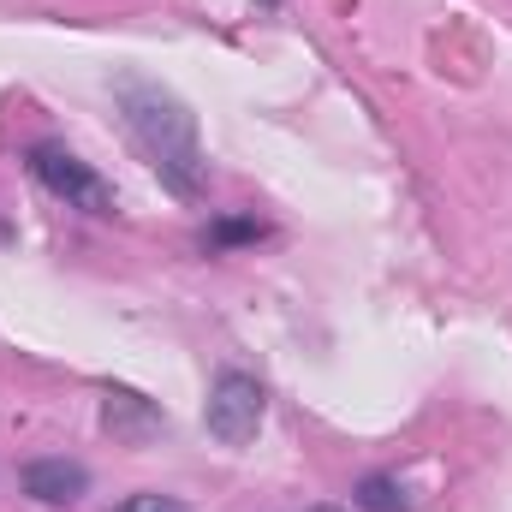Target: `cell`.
<instances>
[{
	"label": "cell",
	"mask_w": 512,
	"mask_h": 512,
	"mask_svg": "<svg viewBox=\"0 0 512 512\" xmlns=\"http://www.w3.org/2000/svg\"><path fill=\"white\" fill-rule=\"evenodd\" d=\"M120 114H126V131L137 137V149L149 155V167L161 173V185L173 197H203L209 161H203V143H197V114L173 90L143 84V78L120 84Z\"/></svg>",
	"instance_id": "1"
},
{
	"label": "cell",
	"mask_w": 512,
	"mask_h": 512,
	"mask_svg": "<svg viewBox=\"0 0 512 512\" xmlns=\"http://www.w3.org/2000/svg\"><path fill=\"white\" fill-rule=\"evenodd\" d=\"M30 173H36V185L48 191V197H60L66 209H84V215H114V185L84 161V155H72L66 143H36L30 149Z\"/></svg>",
	"instance_id": "2"
},
{
	"label": "cell",
	"mask_w": 512,
	"mask_h": 512,
	"mask_svg": "<svg viewBox=\"0 0 512 512\" xmlns=\"http://www.w3.org/2000/svg\"><path fill=\"white\" fill-rule=\"evenodd\" d=\"M262 411H268V393L256 376L245 370H221L209 382V399H203V429L221 441V447H245L256 429H262Z\"/></svg>",
	"instance_id": "3"
},
{
	"label": "cell",
	"mask_w": 512,
	"mask_h": 512,
	"mask_svg": "<svg viewBox=\"0 0 512 512\" xmlns=\"http://www.w3.org/2000/svg\"><path fill=\"white\" fill-rule=\"evenodd\" d=\"M24 495L42 507H78L90 495V471L78 459H30L24 465Z\"/></svg>",
	"instance_id": "4"
},
{
	"label": "cell",
	"mask_w": 512,
	"mask_h": 512,
	"mask_svg": "<svg viewBox=\"0 0 512 512\" xmlns=\"http://www.w3.org/2000/svg\"><path fill=\"white\" fill-rule=\"evenodd\" d=\"M102 417H108V429H114V435H126V441H143V435H155V429H161V411H155L143 393H131V387H108Z\"/></svg>",
	"instance_id": "5"
},
{
	"label": "cell",
	"mask_w": 512,
	"mask_h": 512,
	"mask_svg": "<svg viewBox=\"0 0 512 512\" xmlns=\"http://www.w3.org/2000/svg\"><path fill=\"white\" fill-rule=\"evenodd\" d=\"M352 495H358V507H364V512H405V507H411V501H405V489H399L393 477H382V471H376V477H364Z\"/></svg>",
	"instance_id": "6"
},
{
	"label": "cell",
	"mask_w": 512,
	"mask_h": 512,
	"mask_svg": "<svg viewBox=\"0 0 512 512\" xmlns=\"http://www.w3.org/2000/svg\"><path fill=\"white\" fill-rule=\"evenodd\" d=\"M256 233H262V227H256L251 215H227V221H215V227L203 233V245H209V251H227V245H245Z\"/></svg>",
	"instance_id": "7"
},
{
	"label": "cell",
	"mask_w": 512,
	"mask_h": 512,
	"mask_svg": "<svg viewBox=\"0 0 512 512\" xmlns=\"http://www.w3.org/2000/svg\"><path fill=\"white\" fill-rule=\"evenodd\" d=\"M114 512H191V507L173 501V495H131L126 507H114Z\"/></svg>",
	"instance_id": "8"
},
{
	"label": "cell",
	"mask_w": 512,
	"mask_h": 512,
	"mask_svg": "<svg viewBox=\"0 0 512 512\" xmlns=\"http://www.w3.org/2000/svg\"><path fill=\"white\" fill-rule=\"evenodd\" d=\"M316 512H328V507H316Z\"/></svg>",
	"instance_id": "9"
}]
</instances>
